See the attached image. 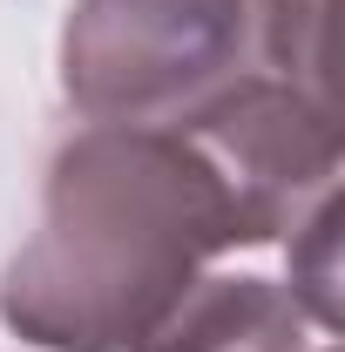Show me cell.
Returning <instances> with one entry per match:
<instances>
[{
  "label": "cell",
  "instance_id": "5b68a950",
  "mask_svg": "<svg viewBox=\"0 0 345 352\" xmlns=\"http://www.w3.org/2000/svg\"><path fill=\"white\" fill-rule=\"evenodd\" d=\"M285 292L304 305V318L318 332L345 325V311H339V190L291 230V285Z\"/></svg>",
  "mask_w": 345,
  "mask_h": 352
},
{
  "label": "cell",
  "instance_id": "8992f818",
  "mask_svg": "<svg viewBox=\"0 0 345 352\" xmlns=\"http://www.w3.org/2000/svg\"><path fill=\"white\" fill-rule=\"evenodd\" d=\"M311 352H339V346H332V339H325V346H311Z\"/></svg>",
  "mask_w": 345,
  "mask_h": 352
},
{
  "label": "cell",
  "instance_id": "7a4b0ae2",
  "mask_svg": "<svg viewBox=\"0 0 345 352\" xmlns=\"http://www.w3.org/2000/svg\"><path fill=\"white\" fill-rule=\"evenodd\" d=\"M244 61L258 0H75L61 21V95L88 122H170Z\"/></svg>",
  "mask_w": 345,
  "mask_h": 352
},
{
  "label": "cell",
  "instance_id": "3957f363",
  "mask_svg": "<svg viewBox=\"0 0 345 352\" xmlns=\"http://www.w3.org/2000/svg\"><path fill=\"white\" fill-rule=\"evenodd\" d=\"M170 122L230 183L251 244H278L285 230H298L339 183V156H345L339 102L318 82L244 68V75L216 82L203 102L176 109Z\"/></svg>",
  "mask_w": 345,
  "mask_h": 352
},
{
  "label": "cell",
  "instance_id": "277c9868",
  "mask_svg": "<svg viewBox=\"0 0 345 352\" xmlns=\"http://www.w3.org/2000/svg\"><path fill=\"white\" fill-rule=\"evenodd\" d=\"M135 352H311V318L271 278H197Z\"/></svg>",
  "mask_w": 345,
  "mask_h": 352
},
{
  "label": "cell",
  "instance_id": "6da1fadb",
  "mask_svg": "<svg viewBox=\"0 0 345 352\" xmlns=\"http://www.w3.org/2000/svg\"><path fill=\"white\" fill-rule=\"evenodd\" d=\"M237 244L251 230L230 183L176 122H95L47 163L41 223L0 278V325L34 352H135Z\"/></svg>",
  "mask_w": 345,
  "mask_h": 352
}]
</instances>
